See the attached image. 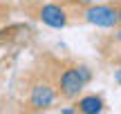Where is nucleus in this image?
Here are the masks:
<instances>
[{"label": "nucleus", "mask_w": 121, "mask_h": 114, "mask_svg": "<svg viewBox=\"0 0 121 114\" xmlns=\"http://www.w3.org/2000/svg\"><path fill=\"white\" fill-rule=\"evenodd\" d=\"M87 81H90V72H87L85 67H72V69H65L63 74H60L58 90H60L63 96L74 98V96H78V92H81L83 87H85Z\"/></svg>", "instance_id": "1"}, {"label": "nucleus", "mask_w": 121, "mask_h": 114, "mask_svg": "<svg viewBox=\"0 0 121 114\" xmlns=\"http://www.w3.org/2000/svg\"><path fill=\"white\" fill-rule=\"evenodd\" d=\"M85 20L96 27H114L117 25V9L108 7V4H94L85 11Z\"/></svg>", "instance_id": "2"}, {"label": "nucleus", "mask_w": 121, "mask_h": 114, "mask_svg": "<svg viewBox=\"0 0 121 114\" xmlns=\"http://www.w3.org/2000/svg\"><path fill=\"white\" fill-rule=\"evenodd\" d=\"M114 81H117V83L121 85V67H119V69H117V72H114Z\"/></svg>", "instance_id": "6"}, {"label": "nucleus", "mask_w": 121, "mask_h": 114, "mask_svg": "<svg viewBox=\"0 0 121 114\" xmlns=\"http://www.w3.org/2000/svg\"><path fill=\"white\" fill-rule=\"evenodd\" d=\"M40 20L47 27H54V29H63L67 25V16H65V11L58 4H45L40 9Z\"/></svg>", "instance_id": "4"}, {"label": "nucleus", "mask_w": 121, "mask_h": 114, "mask_svg": "<svg viewBox=\"0 0 121 114\" xmlns=\"http://www.w3.org/2000/svg\"><path fill=\"white\" fill-rule=\"evenodd\" d=\"M117 22H121V9H117Z\"/></svg>", "instance_id": "7"}, {"label": "nucleus", "mask_w": 121, "mask_h": 114, "mask_svg": "<svg viewBox=\"0 0 121 114\" xmlns=\"http://www.w3.org/2000/svg\"><path fill=\"white\" fill-rule=\"evenodd\" d=\"M78 110L83 114H99L103 110V101H101L99 96H83L81 101H78Z\"/></svg>", "instance_id": "5"}, {"label": "nucleus", "mask_w": 121, "mask_h": 114, "mask_svg": "<svg viewBox=\"0 0 121 114\" xmlns=\"http://www.w3.org/2000/svg\"><path fill=\"white\" fill-rule=\"evenodd\" d=\"M29 103L34 110H45L54 103V90L49 87L47 83H38L31 87V96H29Z\"/></svg>", "instance_id": "3"}, {"label": "nucleus", "mask_w": 121, "mask_h": 114, "mask_svg": "<svg viewBox=\"0 0 121 114\" xmlns=\"http://www.w3.org/2000/svg\"><path fill=\"white\" fill-rule=\"evenodd\" d=\"M119 40H121V34H119Z\"/></svg>", "instance_id": "8"}]
</instances>
